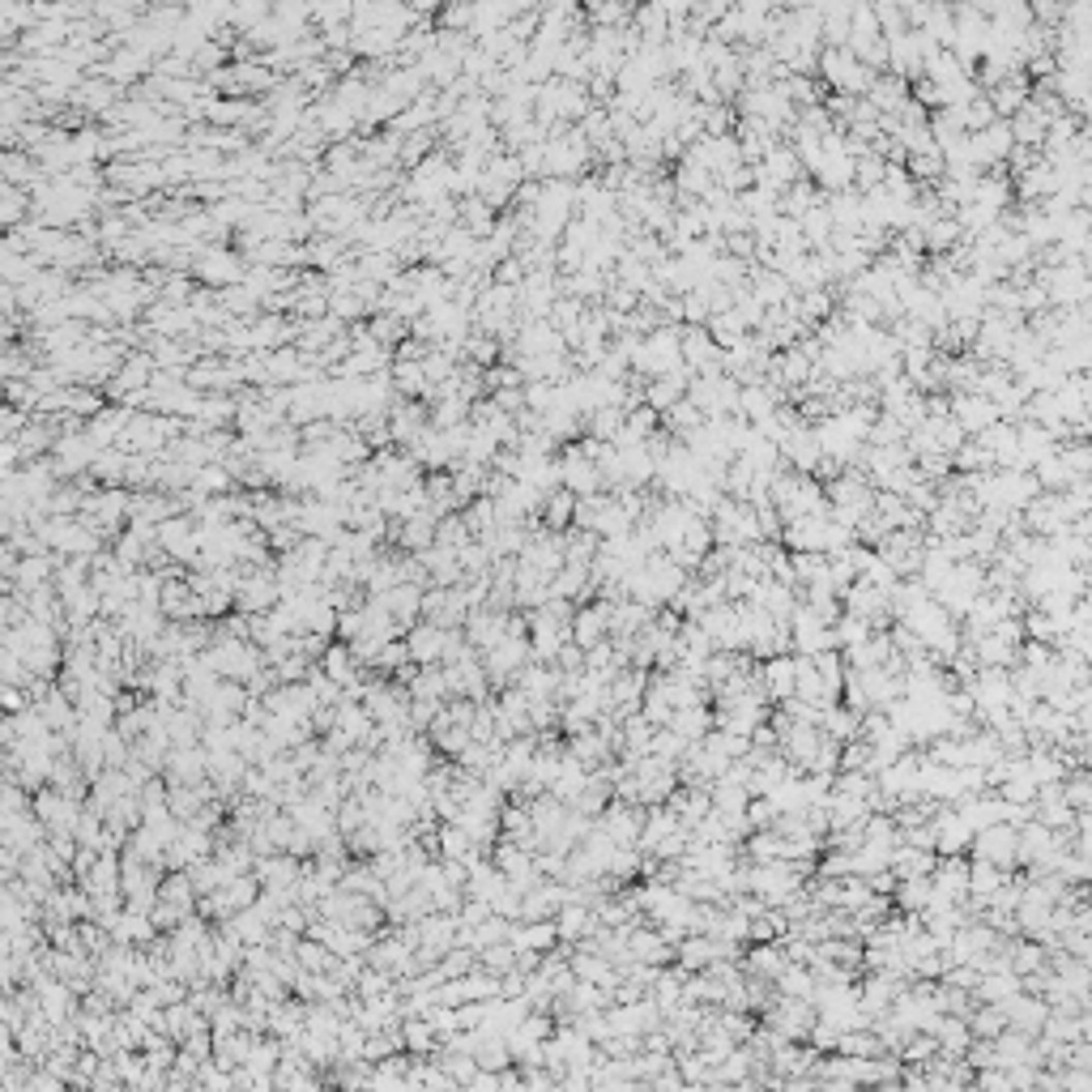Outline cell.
I'll return each instance as SVG.
<instances>
[{"instance_id": "cell-1", "label": "cell", "mask_w": 1092, "mask_h": 1092, "mask_svg": "<svg viewBox=\"0 0 1092 1092\" xmlns=\"http://www.w3.org/2000/svg\"><path fill=\"white\" fill-rule=\"evenodd\" d=\"M816 73H820L824 86H832L836 94H850V98H862L870 90V82H875V73L854 60L850 48H820Z\"/></svg>"}, {"instance_id": "cell-2", "label": "cell", "mask_w": 1092, "mask_h": 1092, "mask_svg": "<svg viewBox=\"0 0 1092 1092\" xmlns=\"http://www.w3.org/2000/svg\"><path fill=\"white\" fill-rule=\"evenodd\" d=\"M764 1029L781 1041H802L816 1029V1007L806 999H772V1007L764 1011Z\"/></svg>"}, {"instance_id": "cell-3", "label": "cell", "mask_w": 1092, "mask_h": 1092, "mask_svg": "<svg viewBox=\"0 0 1092 1092\" xmlns=\"http://www.w3.org/2000/svg\"><path fill=\"white\" fill-rule=\"evenodd\" d=\"M555 466H559V486L568 491V496H577V500H589V496H597V491H602V478H597V466L589 462V456L572 444V448H563L559 456H555Z\"/></svg>"}, {"instance_id": "cell-4", "label": "cell", "mask_w": 1092, "mask_h": 1092, "mask_svg": "<svg viewBox=\"0 0 1092 1092\" xmlns=\"http://www.w3.org/2000/svg\"><path fill=\"white\" fill-rule=\"evenodd\" d=\"M568 637L581 653L597 649L602 641H611V602H602V597H593V602L577 607L572 623H568Z\"/></svg>"}, {"instance_id": "cell-5", "label": "cell", "mask_w": 1092, "mask_h": 1092, "mask_svg": "<svg viewBox=\"0 0 1092 1092\" xmlns=\"http://www.w3.org/2000/svg\"><path fill=\"white\" fill-rule=\"evenodd\" d=\"M593 828L602 832V836H611L619 850H637L641 828H645V806H637V802H611L607 811H602V820H597Z\"/></svg>"}, {"instance_id": "cell-6", "label": "cell", "mask_w": 1092, "mask_h": 1092, "mask_svg": "<svg viewBox=\"0 0 1092 1092\" xmlns=\"http://www.w3.org/2000/svg\"><path fill=\"white\" fill-rule=\"evenodd\" d=\"M969 840H973V828L956 816V806H939L931 816V850L939 858H961L969 850Z\"/></svg>"}, {"instance_id": "cell-7", "label": "cell", "mask_w": 1092, "mask_h": 1092, "mask_svg": "<svg viewBox=\"0 0 1092 1092\" xmlns=\"http://www.w3.org/2000/svg\"><path fill=\"white\" fill-rule=\"evenodd\" d=\"M969 850L977 854V862H991V866H999V870L1011 875L1015 870V828H1007V824L981 828V832H973Z\"/></svg>"}, {"instance_id": "cell-8", "label": "cell", "mask_w": 1092, "mask_h": 1092, "mask_svg": "<svg viewBox=\"0 0 1092 1092\" xmlns=\"http://www.w3.org/2000/svg\"><path fill=\"white\" fill-rule=\"evenodd\" d=\"M947 414H952V422L965 436H981L985 427H995V422H999L995 402L981 397V393H952V397H947Z\"/></svg>"}, {"instance_id": "cell-9", "label": "cell", "mask_w": 1092, "mask_h": 1092, "mask_svg": "<svg viewBox=\"0 0 1092 1092\" xmlns=\"http://www.w3.org/2000/svg\"><path fill=\"white\" fill-rule=\"evenodd\" d=\"M1003 1020H1007V1029L1011 1033H1025V1037H1037L1041 1033V1025L1050 1020V1007L1037 999V995H1011L1007 1003H1003Z\"/></svg>"}, {"instance_id": "cell-10", "label": "cell", "mask_w": 1092, "mask_h": 1092, "mask_svg": "<svg viewBox=\"0 0 1092 1092\" xmlns=\"http://www.w3.org/2000/svg\"><path fill=\"white\" fill-rule=\"evenodd\" d=\"M568 969H572L577 981L597 985V991H607V995H615V985H619V969H615L607 956L589 952V947H577V956L568 961Z\"/></svg>"}, {"instance_id": "cell-11", "label": "cell", "mask_w": 1092, "mask_h": 1092, "mask_svg": "<svg viewBox=\"0 0 1092 1092\" xmlns=\"http://www.w3.org/2000/svg\"><path fill=\"white\" fill-rule=\"evenodd\" d=\"M862 98L870 102V108H875L879 116H888V120H892V116L901 112V102L909 98V82L896 78V73H875V82H870V90H866Z\"/></svg>"}, {"instance_id": "cell-12", "label": "cell", "mask_w": 1092, "mask_h": 1092, "mask_svg": "<svg viewBox=\"0 0 1092 1092\" xmlns=\"http://www.w3.org/2000/svg\"><path fill=\"white\" fill-rule=\"evenodd\" d=\"M786 952H781V939H772V943H751V956H747V977L756 981H777L786 973Z\"/></svg>"}, {"instance_id": "cell-13", "label": "cell", "mask_w": 1092, "mask_h": 1092, "mask_svg": "<svg viewBox=\"0 0 1092 1092\" xmlns=\"http://www.w3.org/2000/svg\"><path fill=\"white\" fill-rule=\"evenodd\" d=\"M593 931H597V918H593V909H585V905H563L555 913V935H559V943H585Z\"/></svg>"}, {"instance_id": "cell-14", "label": "cell", "mask_w": 1092, "mask_h": 1092, "mask_svg": "<svg viewBox=\"0 0 1092 1092\" xmlns=\"http://www.w3.org/2000/svg\"><path fill=\"white\" fill-rule=\"evenodd\" d=\"M508 943L517 947V952H530V956H547L551 947L559 943V935H555V922H525V926H512Z\"/></svg>"}, {"instance_id": "cell-15", "label": "cell", "mask_w": 1092, "mask_h": 1092, "mask_svg": "<svg viewBox=\"0 0 1092 1092\" xmlns=\"http://www.w3.org/2000/svg\"><path fill=\"white\" fill-rule=\"evenodd\" d=\"M538 517H542V530H551V534H563V530H572V517H577V496H568V491H551V496L542 500V508H538Z\"/></svg>"}, {"instance_id": "cell-16", "label": "cell", "mask_w": 1092, "mask_h": 1092, "mask_svg": "<svg viewBox=\"0 0 1092 1092\" xmlns=\"http://www.w3.org/2000/svg\"><path fill=\"white\" fill-rule=\"evenodd\" d=\"M666 730L691 747V743H700V738L713 730V713L704 709V704H696V709H679V713H671V726H666Z\"/></svg>"}, {"instance_id": "cell-17", "label": "cell", "mask_w": 1092, "mask_h": 1092, "mask_svg": "<svg viewBox=\"0 0 1092 1092\" xmlns=\"http://www.w3.org/2000/svg\"><path fill=\"white\" fill-rule=\"evenodd\" d=\"M1025 991V985H1020V977L1011 973V969H1003V973H985L981 981H977V991H973V999L977 1003H991V1007H1003L1011 995H1020Z\"/></svg>"}, {"instance_id": "cell-18", "label": "cell", "mask_w": 1092, "mask_h": 1092, "mask_svg": "<svg viewBox=\"0 0 1092 1092\" xmlns=\"http://www.w3.org/2000/svg\"><path fill=\"white\" fill-rule=\"evenodd\" d=\"M820 730H824V738H832V743L840 747V743H854V738H858V730H862V717H858V713H850V709H845V704H832V709L824 713V721H820Z\"/></svg>"}, {"instance_id": "cell-19", "label": "cell", "mask_w": 1092, "mask_h": 1092, "mask_svg": "<svg viewBox=\"0 0 1092 1092\" xmlns=\"http://www.w3.org/2000/svg\"><path fill=\"white\" fill-rule=\"evenodd\" d=\"M772 985H777V999H811L816 973H811V965H786V973Z\"/></svg>"}, {"instance_id": "cell-20", "label": "cell", "mask_w": 1092, "mask_h": 1092, "mask_svg": "<svg viewBox=\"0 0 1092 1092\" xmlns=\"http://www.w3.org/2000/svg\"><path fill=\"white\" fill-rule=\"evenodd\" d=\"M952 116L961 120V128H965V132H981L985 124H995V108H991V98H985V94L969 98L965 108H956Z\"/></svg>"}, {"instance_id": "cell-21", "label": "cell", "mask_w": 1092, "mask_h": 1092, "mask_svg": "<svg viewBox=\"0 0 1092 1092\" xmlns=\"http://www.w3.org/2000/svg\"><path fill=\"white\" fill-rule=\"evenodd\" d=\"M466 350H470V359H478V363L496 359V342H491L486 333H482V337H470V342H466Z\"/></svg>"}, {"instance_id": "cell-22", "label": "cell", "mask_w": 1092, "mask_h": 1092, "mask_svg": "<svg viewBox=\"0 0 1092 1092\" xmlns=\"http://www.w3.org/2000/svg\"><path fill=\"white\" fill-rule=\"evenodd\" d=\"M470 1092H500V1080L491 1075V1071H478L474 1080H470Z\"/></svg>"}]
</instances>
